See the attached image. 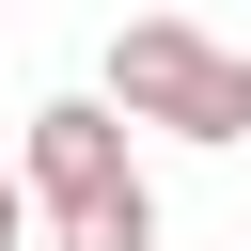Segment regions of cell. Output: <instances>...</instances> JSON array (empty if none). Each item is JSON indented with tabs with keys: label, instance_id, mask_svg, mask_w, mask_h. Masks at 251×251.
<instances>
[{
	"label": "cell",
	"instance_id": "6da1fadb",
	"mask_svg": "<svg viewBox=\"0 0 251 251\" xmlns=\"http://www.w3.org/2000/svg\"><path fill=\"white\" fill-rule=\"evenodd\" d=\"M94 94L126 126H157V141H251V78H235V47L204 16H126L110 63H94Z\"/></svg>",
	"mask_w": 251,
	"mask_h": 251
},
{
	"label": "cell",
	"instance_id": "7a4b0ae2",
	"mask_svg": "<svg viewBox=\"0 0 251 251\" xmlns=\"http://www.w3.org/2000/svg\"><path fill=\"white\" fill-rule=\"evenodd\" d=\"M16 188H31V220L110 204V188H141V126H126L110 94H47V110H31V141H16Z\"/></svg>",
	"mask_w": 251,
	"mask_h": 251
},
{
	"label": "cell",
	"instance_id": "3957f363",
	"mask_svg": "<svg viewBox=\"0 0 251 251\" xmlns=\"http://www.w3.org/2000/svg\"><path fill=\"white\" fill-rule=\"evenodd\" d=\"M31 251H157V188H110V204H63V220H31Z\"/></svg>",
	"mask_w": 251,
	"mask_h": 251
},
{
	"label": "cell",
	"instance_id": "277c9868",
	"mask_svg": "<svg viewBox=\"0 0 251 251\" xmlns=\"http://www.w3.org/2000/svg\"><path fill=\"white\" fill-rule=\"evenodd\" d=\"M0 251H31V188H16V173H0Z\"/></svg>",
	"mask_w": 251,
	"mask_h": 251
},
{
	"label": "cell",
	"instance_id": "5b68a950",
	"mask_svg": "<svg viewBox=\"0 0 251 251\" xmlns=\"http://www.w3.org/2000/svg\"><path fill=\"white\" fill-rule=\"evenodd\" d=\"M235 78H251V47H235Z\"/></svg>",
	"mask_w": 251,
	"mask_h": 251
}]
</instances>
